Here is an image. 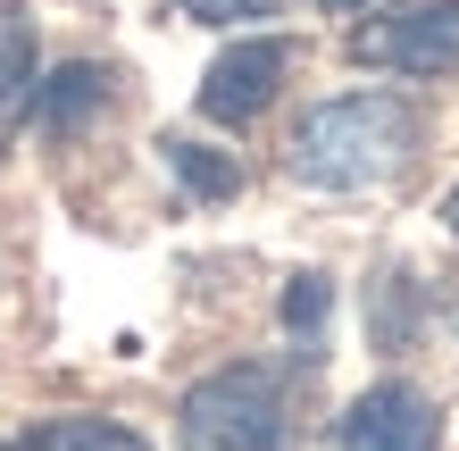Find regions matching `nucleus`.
<instances>
[{
	"label": "nucleus",
	"mask_w": 459,
	"mask_h": 451,
	"mask_svg": "<svg viewBox=\"0 0 459 451\" xmlns=\"http://www.w3.org/2000/svg\"><path fill=\"white\" fill-rule=\"evenodd\" d=\"M410 151H418V109L401 92H334L301 109L284 143V176L309 193H368L410 168Z\"/></svg>",
	"instance_id": "1"
},
{
	"label": "nucleus",
	"mask_w": 459,
	"mask_h": 451,
	"mask_svg": "<svg viewBox=\"0 0 459 451\" xmlns=\"http://www.w3.org/2000/svg\"><path fill=\"white\" fill-rule=\"evenodd\" d=\"M176 443L184 451H292V402L284 377L259 360L209 368L176 410Z\"/></svg>",
	"instance_id": "2"
},
{
	"label": "nucleus",
	"mask_w": 459,
	"mask_h": 451,
	"mask_svg": "<svg viewBox=\"0 0 459 451\" xmlns=\"http://www.w3.org/2000/svg\"><path fill=\"white\" fill-rule=\"evenodd\" d=\"M342 50L359 67H393V75H459V0H401L376 9L342 34Z\"/></svg>",
	"instance_id": "3"
},
{
	"label": "nucleus",
	"mask_w": 459,
	"mask_h": 451,
	"mask_svg": "<svg viewBox=\"0 0 459 451\" xmlns=\"http://www.w3.org/2000/svg\"><path fill=\"white\" fill-rule=\"evenodd\" d=\"M334 443L342 451H443V410L426 402L418 385L385 377L334 418Z\"/></svg>",
	"instance_id": "4"
},
{
	"label": "nucleus",
	"mask_w": 459,
	"mask_h": 451,
	"mask_svg": "<svg viewBox=\"0 0 459 451\" xmlns=\"http://www.w3.org/2000/svg\"><path fill=\"white\" fill-rule=\"evenodd\" d=\"M284 75H292V42H284V34L234 42L226 59L201 75V117H209V126H251L267 100L284 92Z\"/></svg>",
	"instance_id": "5"
},
{
	"label": "nucleus",
	"mask_w": 459,
	"mask_h": 451,
	"mask_svg": "<svg viewBox=\"0 0 459 451\" xmlns=\"http://www.w3.org/2000/svg\"><path fill=\"white\" fill-rule=\"evenodd\" d=\"M25 109H34V126H42V134H75V126H92L100 109H109V67L75 59V67H59V75H50V84H34V92H25Z\"/></svg>",
	"instance_id": "6"
},
{
	"label": "nucleus",
	"mask_w": 459,
	"mask_h": 451,
	"mask_svg": "<svg viewBox=\"0 0 459 451\" xmlns=\"http://www.w3.org/2000/svg\"><path fill=\"white\" fill-rule=\"evenodd\" d=\"M0 451H151V443L134 427H117V418H34Z\"/></svg>",
	"instance_id": "7"
},
{
	"label": "nucleus",
	"mask_w": 459,
	"mask_h": 451,
	"mask_svg": "<svg viewBox=\"0 0 459 451\" xmlns=\"http://www.w3.org/2000/svg\"><path fill=\"white\" fill-rule=\"evenodd\" d=\"M159 159H168V168H176V184H184V193H193V201H234L242 193V168H234V159L226 151H209V143H159Z\"/></svg>",
	"instance_id": "8"
},
{
	"label": "nucleus",
	"mask_w": 459,
	"mask_h": 451,
	"mask_svg": "<svg viewBox=\"0 0 459 451\" xmlns=\"http://www.w3.org/2000/svg\"><path fill=\"white\" fill-rule=\"evenodd\" d=\"M25 92H34V34H25V17L0 9V117H17Z\"/></svg>",
	"instance_id": "9"
},
{
	"label": "nucleus",
	"mask_w": 459,
	"mask_h": 451,
	"mask_svg": "<svg viewBox=\"0 0 459 451\" xmlns=\"http://www.w3.org/2000/svg\"><path fill=\"white\" fill-rule=\"evenodd\" d=\"M418 317H426L418 276H385V284H376V351H401V343L418 334Z\"/></svg>",
	"instance_id": "10"
},
{
	"label": "nucleus",
	"mask_w": 459,
	"mask_h": 451,
	"mask_svg": "<svg viewBox=\"0 0 459 451\" xmlns=\"http://www.w3.org/2000/svg\"><path fill=\"white\" fill-rule=\"evenodd\" d=\"M326 309H334V284H326V276H317V268L284 284V326H292V334H301V343H317V326H326Z\"/></svg>",
	"instance_id": "11"
},
{
	"label": "nucleus",
	"mask_w": 459,
	"mask_h": 451,
	"mask_svg": "<svg viewBox=\"0 0 459 451\" xmlns=\"http://www.w3.org/2000/svg\"><path fill=\"white\" fill-rule=\"evenodd\" d=\"M193 25H251V17H276L284 0H176Z\"/></svg>",
	"instance_id": "12"
},
{
	"label": "nucleus",
	"mask_w": 459,
	"mask_h": 451,
	"mask_svg": "<svg viewBox=\"0 0 459 451\" xmlns=\"http://www.w3.org/2000/svg\"><path fill=\"white\" fill-rule=\"evenodd\" d=\"M317 9H334V17H351V9H376V0H317Z\"/></svg>",
	"instance_id": "13"
},
{
	"label": "nucleus",
	"mask_w": 459,
	"mask_h": 451,
	"mask_svg": "<svg viewBox=\"0 0 459 451\" xmlns=\"http://www.w3.org/2000/svg\"><path fill=\"white\" fill-rule=\"evenodd\" d=\"M443 226H451V234H459V193H451V201H443Z\"/></svg>",
	"instance_id": "14"
}]
</instances>
